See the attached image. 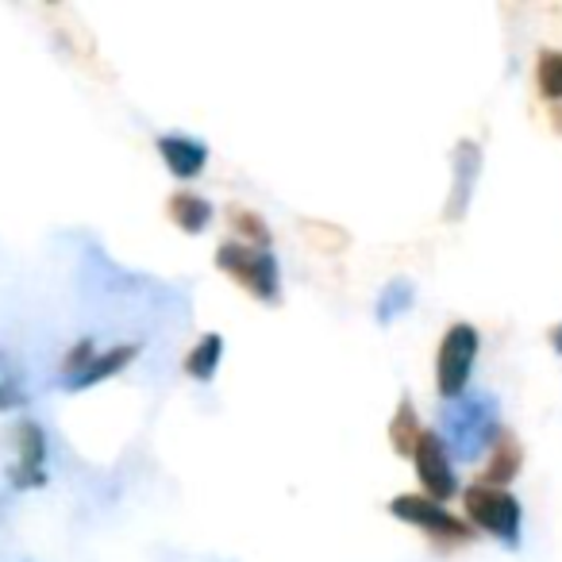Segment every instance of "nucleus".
Returning a JSON list of instances; mask_svg holds the SVG:
<instances>
[{
  "instance_id": "f257e3e1",
  "label": "nucleus",
  "mask_w": 562,
  "mask_h": 562,
  "mask_svg": "<svg viewBox=\"0 0 562 562\" xmlns=\"http://www.w3.org/2000/svg\"><path fill=\"white\" fill-rule=\"evenodd\" d=\"M501 436V401L485 390H467L462 397L443 405V431L439 439L447 443L451 459L477 462Z\"/></svg>"
},
{
  "instance_id": "f03ea898",
  "label": "nucleus",
  "mask_w": 562,
  "mask_h": 562,
  "mask_svg": "<svg viewBox=\"0 0 562 562\" xmlns=\"http://www.w3.org/2000/svg\"><path fill=\"white\" fill-rule=\"evenodd\" d=\"M212 262H216L239 290H247L250 297L266 301V305H278L281 301V266H278V258H273V250L247 247V243L232 239V243H220Z\"/></svg>"
},
{
  "instance_id": "7ed1b4c3",
  "label": "nucleus",
  "mask_w": 562,
  "mask_h": 562,
  "mask_svg": "<svg viewBox=\"0 0 562 562\" xmlns=\"http://www.w3.org/2000/svg\"><path fill=\"white\" fill-rule=\"evenodd\" d=\"M477 351H482V336H477L474 324L459 321L443 331L439 339V355H436V390L443 401H454L467 393L470 374H474Z\"/></svg>"
},
{
  "instance_id": "20e7f679",
  "label": "nucleus",
  "mask_w": 562,
  "mask_h": 562,
  "mask_svg": "<svg viewBox=\"0 0 562 562\" xmlns=\"http://www.w3.org/2000/svg\"><path fill=\"white\" fill-rule=\"evenodd\" d=\"M462 505H467V516L482 531H490V536L501 539L505 547H520L524 508L508 490H493V485H470V490L462 493Z\"/></svg>"
},
{
  "instance_id": "39448f33",
  "label": "nucleus",
  "mask_w": 562,
  "mask_h": 562,
  "mask_svg": "<svg viewBox=\"0 0 562 562\" xmlns=\"http://www.w3.org/2000/svg\"><path fill=\"white\" fill-rule=\"evenodd\" d=\"M390 513L397 516L401 524H413V528L428 531V536H436V539H447V543H462V539L474 536L470 524H462L459 516H451L443 505H436V501L424 497V493H397V497L390 501Z\"/></svg>"
},
{
  "instance_id": "423d86ee",
  "label": "nucleus",
  "mask_w": 562,
  "mask_h": 562,
  "mask_svg": "<svg viewBox=\"0 0 562 562\" xmlns=\"http://www.w3.org/2000/svg\"><path fill=\"white\" fill-rule=\"evenodd\" d=\"M413 462H416V477H420L424 493H428L436 505H443V501H451L454 493H459V474H454L451 451H447V443L439 439V431H424L413 451Z\"/></svg>"
},
{
  "instance_id": "0eeeda50",
  "label": "nucleus",
  "mask_w": 562,
  "mask_h": 562,
  "mask_svg": "<svg viewBox=\"0 0 562 562\" xmlns=\"http://www.w3.org/2000/svg\"><path fill=\"white\" fill-rule=\"evenodd\" d=\"M482 143L477 139H459L451 150V193H447L443 204V220L454 224L470 212V201H474L477 178H482Z\"/></svg>"
},
{
  "instance_id": "6e6552de",
  "label": "nucleus",
  "mask_w": 562,
  "mask_h": 562,
  "mask_svg": "<svg viewBox=\"0 0 562 562\" xmlns=\"http://www.w3.org/2000/svg\"><path fill=\"white\" fill-rule=\"evenodd\" d=\"M9 482L16 490H35L47 482V431L40 420L16 424V462L9 470Z\"/></svg>"
},
{
  "instance_id": "1a4fd4ad",
  "label": "nucleus",
  "mask_w": 562,
  "mask_h": 562,
  "mask_svg": "<svg viewBox=\"0 0 562 562\" xmlns=\"http://www.w3.org/2000/svg\"><path fill=\"white\" fill-rule=\"evenodd\" d=\"M139 351H143L139 344H116V347H109V351L93 355V359H89V367L81 370V374L66 378V382H58V385H63V390H70V393L93 390V385L109 382V378H116L120 370L132 367V362L139 359Z\"/></svg>"
},
{
  "instance_id": "9d476101",
  "label": "nucleus",
  "mask_w": 562,
  "mask_h": 562,
  "mask_svg": "<svg viewBox=\"0 0 562 562\" xmlns=\"http://www.w3.org/2000/svg\"><path fill=\"white\" fill-rule=\"evenodd\" d=\"M158 155H162L166 170L178 181L201 178L204 166H209V147L201 139H193V135H162L158 139Z\"/></svg>"
},
{
  "instance_id": "9b49d317",
  "label": "nucleus",
  "mask_w": 562,
  "mask_h": 562,
  "mask_svg": "<svg viewBox=\"0 0 562 562\" xmlns=\"http://www.w3.org/2000/svg\"><path fill=\"white\" fill-rule=\"evenodd\" d=\"M166 216L186 235H204L212 227V220H216V209H212V201H204L201 193H193V189H178V193L166 201Z\"/></svg>"
},
{
  "instance_id": "f8f14e48",
  "label": "nucleus",
  "mask_w": 562,
  "mask_h": 562,
  "mask_svg": "<svg viewBox=\"0 0 562 562\" xmlns=\"http://www.w3.org/2000/svg\"><path fill=\"white\" fill-rule=\"evenodd\" d=\"M524 467V451L516 443L513 431L501 428V436L493 439V454H490V467L482 470V485H493V490H505Z\"/></svg>"
},
{
  "instance_id": "ddd939ff",
  "label": "nucleus",
  "mask_w": 562,
  "mask_h": 562,
  "mask_svg": "<svg viewBox=\"0 0 562 562\" xmlns=\"http://www.w3.org/2000/svg\"><path fill=\"white\" fill-rule=\"evenodd\" d=\"M220 362H224V336H220V331H204V336L189 347L181 367H186V374L193 378V382H212Z\"/></svg>"
},
{
  "instance_id": "4468645a",
  "label": "nucleus",
  "mask_w": 562,
  "mask_h": 562,
  "mask_svg": "<svg viewBox=\"0 0 562 562\" xmlns=\"http://www.w3.org/2000/svg\"><path fill=\"white\" fill-rule=\"evenodd\" d=\"M416 305V285L408 278H390L382 285V293H378L374 301V321L382 324V328H390L397 316H405L408 308Z\"/></svg>"
},
{
  "instance_id": "2eb2a0df",
  "label": "nucleus",
  "mask_w": 562,
  "mask_h": 562,
  "mask_svg": "<svg viewBox=\"0 0 562 562\" xmlns=\"http://www.w3.org/2000/svg\"><path fill=\"white\" fill-rule=\"evenodd\" d=\"M420 436H424V428H420V416H416V405L408 397H401L397 413H393V420H390V447L397 454H413Z\"/></svg>"
},
{
  "instance_id": "dca6fc26",
  "label": "nucleus",
  "mask_w": 562,
  "mask_h": 562,
  "mask_svg": "<svg viewBox=\"0 0 562 562\" xmlns=\"http://www.w3.org/2000/svg\"><path fill=\"white\" fill-rule=\"evenodd\" d=\"M227 224H232L235 232L243 235L239 243H247V247H262V250H270L273 235H270V227H266V220L258 216V212L243 209V204H232V209H227Z\"/></svg>"
},
{
  "instance_id": "f3484780",
  "label": "nucleus",
  "mask_w": 562,
  "mask_h": 562,
  "mask_svg": "<svg viewBox=\"0 0 562 562\" xmlns=\"http://www.w3.org/2000/svg\"><path fill=\"white\" fill-rule=\"evenodd\" d=\"M536 89L547 101H562V50L543 47L536 55Z\"/></svg>"
},
{
  "instance_id": "a211bd4d",
  "label": "nucleus",
  "mask_w": 562,
  "mask_h": 562,
  "mask_svg": "<svg viewBox=\"0 0 562 562\" xmlns=\"http://www.w3.org/2000/svg\"><path fill=\"white\" fill-rule=\"evenodd\" d=\"M301 235H305L316 250H324V255H339V250H347V243H351V235H347L344 227H331V224H301Z\"/></svg>"
},
{
  "instance_id": "6ab92c4d",
  "label": "nucleus",
  "mask_w": 562,
  "mask_h": 562,
  "mask_svg": "<svg viewBox=\"0 0 562 562\" xmlns=\"http://www.w3.org/2000/svg\"><path fill=\"white\" fill-rule=\"evenodd\" d=\"M20 405H27L24 385H20L12 374H4L0 378V408H20Z\"/></svg>"
},
{
  "instance_id": "aec40b11",
  "label": "nucleus",
  "mask_w": 562,
  "mask_h": 562,
  "mask_svg": "<svg viewBox=\"0 0 562 562\" xmlns=\"http://www.w3.org/2000/svg\"><path fill=\"white\" fill-rule=\"evenodd\" d=\"M547 339H551V347L562 355V324H559V328H551V331H547Z\"/></svg>"
},
{
  "instance_id": "412c9836",
  "label": "nucleus",
  "mask_w": 562,
  "mask_h": 562,
  "mask_svg": "<svg viewBox=\"0 0 562 562\" xmlns=\"http://www.w3.org/2000/svg\"><path fill=\"white\" fill-rule=\"evenodd\" d=\"M0 362H4V355H0Z\"/></svg>"
}]
</instances>
